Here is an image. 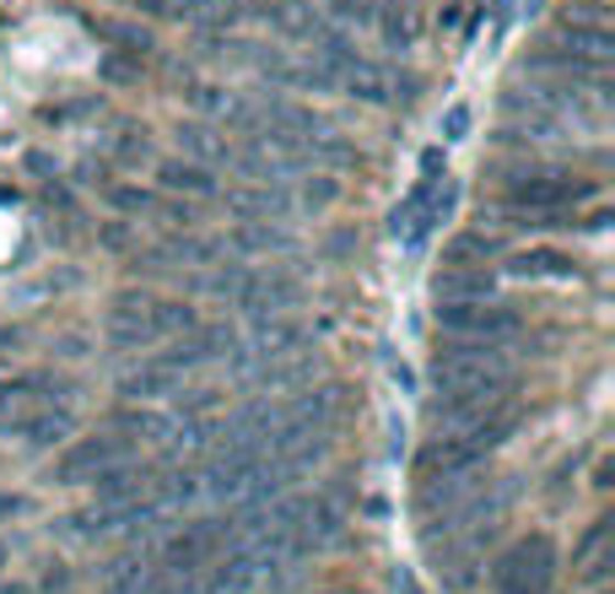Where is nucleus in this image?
Segmentation results:
<instances>
[{
	"label": "nucleus",
	"instance_id": "obj_1",
	"mask_svg": "<svg viewBox=\"0 0 615 594\" xmlns=\"http://www.w3.org/2000/svg\"><path fill=\"white\" fill-rule=\"evenodd\" d=\"M589 200H600V179L583 173H524L507 184V211L518 216H572Z\"/></svg>",
	"mask_w": 615,
	"mask_h": 594
},
{
	"label": "nucleus",
	"instance_id": "obj_2",
	"mask_svg": "<svg viewBox=\"0 0 615 594\" xmlns=\"http://www.w3.org/2000/svg\"><path fill=\"white\" fill-rule=\"evenodd\" d=\"M556 584V546L551 535L513 540L492 568V594H551Z\"/></svg>",
	"mask_w": 615,
	"mask_h": 594
},
{
	"label": "nucleus",
	"instance_id": "obj_3",
	"mask_svg": "<svg viewBox=\"0 0 615 594\" xmlns=\"http://www.w3.org/2000/svg\"><path fill=\"white\" fill-rule=\"evenodd\" d=\"M298 298H303V281L292 270H281V265H265V270H248L244 265V276L233 287L238 314H248L254 325L259 320H281L287 309H298Z\"/></svg>",
	"mask_w": 615,
	"mask_h": 594
},
{
	"label": "nucleus",
	"instance_id": "obj_4",
	"mask_svg": "<svg viewBox=\"0 0 615 594\" xmlns=\"http://www.w3.org/2000/svg\"><path fill=\"white\" fill-rule=\"evenodd\" d=\"M432 314H437L443 335H470V340H513L524 330V314L507 309V303H492V298H481V303H437Z\"/></svg>",
	"mask_w": 615,
	"mask_h": 594
},
{
	"label": "nucleus",
	"instance_id": "obj_5",
	"mask_svg": "<svg viewBox=\"0 0 615 594\" xmlns=\"http://www.w3.org/2000/svg\"><path fill=\"white\" fill-rule=\"evenodd\" d=\"M227 551V535H222V519H194V525H185L179 535H168L163 546H157V568L163 573H185V579H194L211 557H222Z\"/></svg>",
	"mask_w": 615,
	"mask_h": 594
},
{
	"label": "nucleus",
	"instance_id": "obj_6",
	"mask_svg": "<svg viewBox=\"0 0 615 594\" xmlns=\"http://www.w3.org/2000/svg\"><path fill=\"white\" fill-rule=\"evenodd\" d=\"M130 455V438L124 433H98V438H76L70 449H65L60 460H55V470H49V481L55 486H81V481H92L103 464H114Z\"/></svg>",
	"mask_w": 615,
	"mask_h": 594
},
{
	"label": "nucleus",
	"instance_id": "obj_7",
	"mask_svg": "<svg viewBox=\"0 0 615 594\" xmlns=\"http://www.w3.org/2000/svg\"><path fill=\"white\" fill-rule=\"evenodd\" d=\"M163 335H157V309H152V298H120L114 309H109V346L114 351H146V346H157Z\"/></svg>",
	"mask_w": 615,
	"mask_h": 594
},
{
	"label": "nucleus",
	"instance_id": "obj_8",
	"mask_svg": "<svg viewBox=\"0 0 615 594\" xmlns=\"http://www.w3.org/2000/svg\"><path fill=\"white\" fill-rule=\"evenodd\" d=\"M518 422H524V405L507 395V400H496V405H487L481 416H470V422H465V427H459L454 438H465V444H470V449H476V455L487 460L492 449H502V444H507V438L518 433Z\"/></svg>",
	"mask_w": 615,
	"mask_h": 594
},
{
	"label": "nucleus",
	"instance_id": "obj_9",
	"mask_svg": "<svg viewBox=\"0 0 615 594\" xmlns=\"http://www.w3.org/2000/svg\"><path fill=\"white\" fill-rule=\"evenodd\" d=\"M496 292V276L487 265H443L432 276V303H481Z\"/></svg>",
	"mask_w": 615,
	"mask_h": 594
},
{
	"label": "nucleus",
	"instance_id": "obj_10",
	"mask_svg": "<svg viewBox=\"0 0 615 594\" xmlns=\"http://www.w3.org/2000/svg\"><path fill=\"white\" fill-rule=\"evenodd\" d=\"M465 470H481V455L465 438H454V433L432 438L427 449L416 455V481H443V475H465Z\"/></svg>",
	"mask_w": 615,
	"mask_h": 594
},
{
	"label": "nucleus",
	"instance_id": "obj_11",
	"mask_svg": "<svg viewBox=\"0 0 615 594\" xmlns=\"http://www.w3.org/2000/svg\"><path fill=\"white\" fill-rule=\"evenodd\" d=\"M81 27L98 38V44H114L120 55H135V60H146L157 44H152V33L141 27V22H120V16H81Z\"/></svg>",
	"mask_w": 615,
	"mask_h": 594
},
{
	"label": "nucleus",
	"instance_id": "obj_12",
	"mask_svg": "<svg viewBox=\"0 0 615 594\" xmlns=\"http://www.w3.org/2000/svg\"><path fill=\"white\" fill-rule=\"evenodd\" d=\"M152 486V475L141 470V464L130 460H114V464H103L98 475H92V492H98V503H130V497H141Z\"/></svg>",
	"mask_w": 615,
	"mask_h": 594
},
{
	"label": "nucleus",
	"instance_id": "obj_13",
	"mask_svg": "<svg viewBox=\"0 0 615 594\" xmlns=\"http://www.w3.org/2000/svg\"><path fill=\"white\" fill-rule=\"evenodd\" d=\"M227 205H233L244 222H281V216H292V205H298V200L287 195V190H281V179H276V184H259V190H233Z\"/></svg>",
	"mask_w": 615,
	"mask_h": 594
},
{
	"label": "nucleus",
	"instance_id": "obj_14",
	"mask_svg": "<svg viewBox=\"0 0 615 594\" xmlns=\"http://www.w3.org/2000/svg\"><path fill=\"white\" fill-rule=\"evenodd\" d=\"M179 384H185V379H179L174 368H163L157 357H146L135 373H124V379H120V395L124 400H168Z\"/></svg>",
	"mask_w": 615,
	"mask_h": 594
},
{
	"label": "nucleus",
	"instance_id": "obj_15",
	"mask_svg": "<svg viewBox=\"0 0 615 594\" xmlns=\"http://www.w3.org/2000/svg\"><path fill=\"white\" fill-rule=\"evenodd\" d=\"M179 141H185V152H194V157H200V168L233 162V146H238V141L216 135L211 125H205V120H189V125H179Z\"/></svg>",
	"mask_w": 615,
	"mask_h": 594
},
{
	"label": "nucleus",
	"instance_id": "obj_16",
	"mask_svg": "<svg viewBox=\"0 0 615 594\" xmlns=\"http://www.w3.org/2000/svg\"><path fill=\"white\" fill-rule=\"evenodd\" d=\"M157 179H163V190H174V195H200V200L216 195V179H211V168H200V162H157Z\"/></svg>",
	"mask_w": 615,
	"mask_h": 594
},
{
	"label": "nucleus",
	"instance_id": "obj_17",
	"mask_svg": "<svg viewBox=\"0 0 615 594\" xmlns=\"http://www.w3.org/2000/svg\"><path fill=\"white\" fill-rule=\"evenodd\" d=\"M70 427H76V416L70 411H55V405H44V411H33L27 422H22V438L33 444V449H49V444H60V438H70Z\"/></svg>",
	"mask_w": 615,
	"mask_h": 594
},
{
	"label": "nucleus",
	"instance_id": "obj_18",
	"mask_svg": "<svg viewBox=\"0 0 615 594\" xmlns=\"http://www.w3.org/2000/svg\"><path fill=\"white\" fill-rule=\"evenodd\" d=\"M340 87H346V98H362V103H394L389 98V70H378L372 60H357L351 70H340Z\"/></svg>",
	"mask_w": 615,
	"mask_h": 594
},
{
	"label": "nucleus",
	"instance_id": "obj_19",
	"mask_svg": "<svg viewBox=\"0 0 615 594\" xmlns=\"http://www.w3.org/2000/svg\"><path fill=\"white\" fill-rule=\"evenodd\" d=\"M513 276H556V281H572L578 276V260L572 255H561V249H524V255H513Z\"/></svg>",
	"mask_w": 615,
	"mask_h": 594
},
{
	"label": "nucleus",
	"instance_id": "obj_20",
	"mask_svg": "<svg viewBox=\"0 0 615 594\" xmlns=\"http://www.w3.org/2000/svg\"><path fill=\"white\" fill-rule=\"evenodd\" d=\"M233 249H254V255H270V249H298V238L292 233H281V227H270V222H238L233 227Z\"/></svg>",
	"mask_w": 615,
	"mask_h": 594
},
{
	"label": "nucleus",
	"instance_id": "obj_21",
	"mask_svg": "<svg viewBox=\"0 0 615 594\" xmlns=\"http://www.w3.org/2000/svg\"><path fill=\"white\" fill-rule=\"evenodd\" d=\"M492 255H496V238H487V233H459L443 249V265H487Z\"/></svg>",
	"mask_w": 615,
	"mask_h": 594
},
{
	"label": "nucleus",
	"instance_id": "obj_22",
	"mask_svg": "<svg viewBox=\"0 0 615 594\" xmlns=\"http://www.w3.org/2000/svg\"><path fill=\"white\" fill-rule=\"evenodd\" d=\"M157 309V335L168 340V335H185V330H194L200 325V314L189 309V303H179V298H168V303H152Z\"/></svg>",
	"mask_w": 615,
	"mask_h": 594
},
{
	"label": "nucleus",
	"instance_id": "obj_23",
	"mask_svg": "<svg viewBox=\"0 0 615 594\" xmlns=\"http://www.w3.org/2000/svg\"><path fill=\"white\" fill-rule=\"evenodd\" d=\"M185 98H189V109H200V114H211V120H222L227 103H233V92H222V87H211V81H189Z\"/></svg>",
	"mask_w": 615,
	"mask_h": 594
},
{
	"label": "nucleus",
	"instance_id": "obj_24",
	"mask_svg": "<svg viewBox=\"0 0 615 594\" xmlns=\"http://www.w3.org/2000/svg\"><path fill=\"white\" fill-rule=\"evenodd\" d=\"M103 200L114 205V211H157V200L146 195V190H135V184H103Z\"/></svg>",
	"mask_w": 615,
	"mask_h": 594
},
{
	"label": "nucleus",
	"instance_id": "obj_25",
	"mask_svg": "<svg viewBox=\"0 0 615 594\" xmlns=\"http://www.w3.org/2000/svg\"><path fill=\"white\" fill-rule=\"evenodd\" d=\"M298 200H303L308 211H324V205H335V200H340V184H335L329 173H313V179L303 184V195H298Z\"/></svg>",
	"mask_w": 615,
	"mask_h": 594
},
{
	"label": "nucleus",
	"instance_id": "obj_26",
	"mask_svg": "<svg viewBox=\"0 0 615 594\" xmlns=\"http://www.w3.org/2000/svg\"><path fill=\"white\" fill-rule=\"evenodd\" d=\"M313 5H324L335 22H357V27L372 22V0H313Z\"/></svg>",
	"mask_w": 615,
	"mask_h": 594
},
{
	"label": "nucleus",
	"instance_id": "obj_27",
	"mask_svg": "<svg viewBox=\"0 0 615 594\" xmlns=\"http://www.w3.org/2000/svg\"><path fill=\"white\" fill-rule=\"evenodd\" d=\"M470 120H476V114H470V103H454V109L443 114V146L465 141V135H470Z\"/></svg>",
	"mask_w": 615,
	"mask_h": 594
},
{
	"label": "nucleus",
	"instance_id": "obj_28",
	"mask_svg": "<svg viewBox=\"0 0 615 594\" xmlns=\"http://www.w3.org/2000/svg\"><path fill=\"white\" fill-rule=\"evenodd\" d=\"M114 157H120V162H141V157H152V141H146V131H141V135L124 131L120 141H114Z\"/></svg>",
	"mask_w": 615,
	"mask_h": 594
},
{
	"label": "nucleus",
	"instance_id": "obj_29",
	"mask_svg": "<svg viewBox=\"0 0 615 594\" xmlns=\"http://www.w3.org/2000/svg\"><path fill=\"white\" fill-rule=\"evenodd\" d=\"M437 173H443V146H427V152H422V179L437 184Z\"/></svg>",
	"mask_w": 615,
	"mask_h": 594
},
{
	"label": "nucleus",
	"instance_id": "obj_30",
	"mask_svg": "<svg viewBox=\"0 0 615 594\" xmlns=\"http://www.w3.org/2000/svg\"><path fill=\"white\" fill-rule=\"evenodd\" d=\"M120 5H135V11H146V16H168V0H120Z\"/></svg>",
	"mask_w": 615,
	"mask_h": 594
},
{
	"label": "nucleus",
	"instance_id": "obj_31",
	"mask_svg": "<svg viewBox=\"0 0 615 594\" xmlns=\"http://www.w3.org/2000/svg\"><path fill=\"white\" fill-rule=\"evenodd\" d=\"M103 76H109V81H130L135 70L124 66V60H103Z\"/></svg>",
	"mask_w": 615,
	"mask_h": 594
},
{
	"label": "nucleus",
	"instance_id": "obj_32",
	"mask_svg": "<svg viewBox=\"0 0 615 594\" xmlns=\"http://www.w3.org/2000/svg\"><path fill=\"white\" fill-rule=\"evenodd\" d=\"M103 244H109V249H124V244H130V227H103Z\"/></svg>",
	"mask_w": 615,
	"mask_h": 594
},
{
	"label": "nucleus",
	"instance_id": "obj_33",
	"mask_svg": "<svg viewBox=\"0 0 615 594\" xmlns=\"http://www.w3.org/2000/svg\"><path fill=\"white\" fill-rule=\"evenodd\" d=\"M11 514H22V497H11V492H0V519H11Z\"/></svg>",
	"mask_w": 615,
	"mask_h": 594
},
{
	"label": "nucleus",
	"instance_id": "obj_34",
	"mask_svg": "<svg viewBox=\"0 0 615 594\" xmlns=\"http://www.w3.org/2000/svg\"><path fill=\"white\" fill-rule=\"evenodd\" d=\"M394 594H422V590H416V579H411V573H394Z\"/></svg>",
	"mask_w": 615,
	"mask_h": 594
}]
</instances>
